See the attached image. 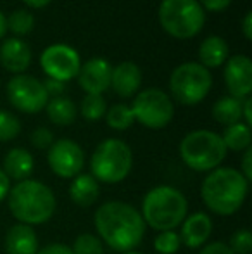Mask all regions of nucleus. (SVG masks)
Wrapping results in <instances>:
<instances>
[{
    "label": "nucleus",
    "instance_id": "nucleus-13",
    "mask_svg": "<svg viewBox=\"0 0 252 254\" xmlns=\"http://www.w3.org/2000/svg\"><path fill=\"white\" fill-rule=\"evenodd\" d=\"M225 83L232 97L246 99L252 90V63L247 56H233L225 66Z\"/></svg>",
    "mask_w": 252,
    "mask_h": 254
},
{
    "label": "nucleus",
    "instance_id": "nucleus-26",
    "mask_svg": "<svg viewBox=\"0 0 252 254\" xmlns=\"http://www.w3.org/2000/svg\"><path fill=\"white\" fill-rule=\"evenodd\" d=\"M80 111L85 120L97 121V120H101L102 116H105V113H107V104H105V99L102 97V95L87 94L83 101H81Z\"/></svg>",
    "mask_w": 252,
    "mask_h": 254
},
{
    "label": "nucleus",
    "instance_id": "nucleus-43",
    "mask_svg": "<svg viewBox=\"0 0 252 254\" xmlns=\"http://www.w3.org/2000/svg\"><path fill=\"white\" fill-rule=\"evenodd\" d=\"M123 254H142V253H137V251H128V253H123Z\"/></svg>",
    "mask_w": 252,
    "mask_h": 254
},
{
    "label": "nucleus",
    "instance_id": "nucleus-30",
    "mask_svg": "<svg viewBox=\"0 0 252 254\" xmlns=\"http://www.w3.org/2000/svg\"><path fill=\"white\" fill-rule=\"evenodd\" d=\"M180 246H182L180 235L173 230L161 232L154 241V249L159 254H176L180 249Z\"/></svg>",
    "mask_w": 252,
    "mask_h": 254
},
{
    "label": "nucleus",
    "instance_id": "nucleus-8",
    "mask_svg": "<svg viewBox=\"0 0 252 254\" xmlns=\"http://www.w3.org/2000/svg\"><path fill=\"white\" fill-rule=\"evenodd\" d=\"M212 87L209 69L197 63H183L171 73L169 88L173 97L183 106H195L207 97Z\"/></svg>",
    "mask_w": 252,
    "mask_h": 254
},
{
    "label": "nucleus",
    "instance_id": "nucleus-21",
    "mask_svg": "<svg viewBox=\"0 0 252 254\" xmlns=\"http://www.w3.org/2000/svg\"><path fill=\"white\" fill-rule=\"evenodd\" d=\"M199 59L205 69L219 67L228 59V44L218 35H211L199 47Z\"/></svg>",
    "mask_w": 252,
    "mask_h": 254
},
{
    "label": "nucleus",
    "instance_id": "nucleus-2",
    "mask_svg": "<svg viewBox=\"0 0 252 254\" xmlns=\"http://www.w3.org/2000/svg\"><path fill=\"white\" fill-rule=\"evenodd\" d=\"M249 182L235 168H216L202 182V201L212 213L232 216L246 202Z\"/></svg>",
    "mask_w": 252,
    "mask_h": 254
},
{
    "label": "nucleus",
    "instance_id": "nucleus-20",
    "mask_svg": "<svg viewBox=\"0 0 252 254\" xmlns=\"http://www.w3.org/2000/svg\"><path fill=\"white\" fill-rule=\"evenodd\" d=\"M101 194V187L99 182L95 180L92 175H78L73 178L69 185V197L74 204H78L80 207H88L92 206L99 199Z\"/></svg>",
    "mask_w": 252,
    "mask_h": 254
},
{
    "label": "nucleus",
    "instance_id": "nucleus-40",
    "mask_svg": "<svg viewBox=\"0 0 252 254\" xmlns=\"http://www.w3.org/2000/svg\"><path fill=\"white\" fill-rule=\"evenodd\" d=\"M242 30H244V35H246L247 40H252V14L251 12H247L246 17H244Z\"/></svg>",
    "mask_w": 252,
    "mask_h": 254
},
{
    "label": "nucleus",
    "instance_id": "nucleus-15",
    "mask_svg": "<svg viewBox=\"0 0 252 254\" xmlns=\"http://www.w3.org/2000/svg\"><path fill=\"white\" fill-rule=\"evenodd\" d=\"M0 64L10 73H23L31 64V49L21 38H7L0 45Z\"/></svg>",
    "mask_w": 252,
    "mask_h": 254
},
{
    "label": "nucleus",
    "instance_id": "nucleus-37",
    "mask_svg": "<svg viewBox=\"0 0 252 254\" xmlns=\"http://www.w3.org/2000/svg\"><path fill=\"white\" fill-rule=\"evenodd\" d=\"M37 254H73L71 248L64 244H50V246H45L44 249H40Z\"/></svg>",
    "mask_w": 252,
    "mask_h": 254
},
{
    "label": "nucleus",
    "instance_id": "nucleus-12",
    "mask_svg": "<svg viewBox=\"0 0 252 254\" xmlns=\"http://www.w3.org/2000/svg\"><path fill=\"white\" fill-rule=\"evenodd\" d=\"M49 166L57 177L74 178L81 173L85 164L83 149L71 138H61L49 149Z\"/></svg>",
    "mask_w": 252,
    "mask_h": 254
},
{
    "label": "nucleus",
    "instance_id": "nucleus-33",
    "mask_svg": "<svg viewBox=\"0 0 252 254\" xmlns=\"http://www.w3.org/2000/svg\"><path fill=\"white\" fill-rule=\"evenodd\" d=\"M44 88L47 92V95H52V97H61L66 90V83L59 80H52V78H47L44 81Z\"/></svg>",
    "mask_w": 252,
    "mask_h": 254
},
{
    "label": "nucleus",
    "instance_id": "nucleus-23",
    "mask_svg": "<svg viewBox=\"0 0 252 254\" xmlns=\"http://www.w3.org/2000/svg\"><path fill=\"white\" fill-rule=\"evenodd\" d=\"M212 116L223 127L240 123L242 120V102L235 97H221L212 106Z\"/></svg>",
    "mask_w": 252,
    "mask_h": 254
},
{
    "label": "nucleus",
    "instance_id": "nucleus-27",
    "mask_svg": "<svg viewBox=\"0 0 252 254\" xmlns=\"http://www.w3.org/2000/svg\"><path fill=\"white\" fill-rule=\"evenodd\" d=\"M35 26V17L30 10L17 9L7 19V30H10L14 35H28Z\"/></svg>",
    "mask_w": 252,
    "mask_h": 254
},
{
    "label": "nucleus",
    "instance_id": "nucleus-39",
    "mask_svg": "<svg viewBox=\"0 0 252 254\" xmlns=\"http://www.w3.org/2000/svg\"><path fill=\"white\" fill-rule=\"evenodd\" d=\"M251 109H252V99L251 97H246V101L242 104V118L246 120V125L251 127L252 125V114H251Z\"/></svg>",
    "mask_w": 252,
    "mask_h": 254
},
{
    "label": "nucleus",
    "instance_id": "nucleus-14",
    "mask_svg": "<svg viewBox=\"0 0 252 254\" xmlns=\"http://www.w3.org/2000/svg\"><path fill=\"white\" fill-rule=\"evenodd\" d=\"M111 64L105 59L95 57V59H90L85 64H81L80 73H78V81L87 94L102 95V92H105L111 87Z\"/></svg>",
    "mask_w": 252,
    "mask_h": 254
},
{
    "label": "nucleus",
    "instance_id": "nucleus-19",
    "mask_svg": "<svg viewBox=\"0 0 252 254\" xmlns=\"http://www.w3.org/2000/svg\"><path fill=\"white\" fill-rule=\"evenodd\" d=\"M35 168V159L26 149H10L7 152L5 159H3V173L7 175V178H12V180L23 182L28 180L31 173H33Z\"/></svg>",
    "mask_w": 252,
    "mask_h": 254
},
{
    "label": "nucleus",
    "instance_id": "nucleus-10",
    "mask_svg": "<svg viewBox=\"0 0 252 254\" xmlns=\"http://www.w3.org/2000/svg\"><path fill=\"white\" fill-rule=\"evenodd\" d=\"M7 97L16 109L28 114L40 113L49 102L44 83L28 74H16L14 78H10V81L7 83Z\"/></svg>",
    "mask_w": 252,
    "mask_h": 254
},
{
    "label": "nucleus",
    "instance_id": "nucleus-28",
    "mask_svg": "<svg viewBox=\"0 0 252 254\" xmlns=\"http://www.w3.org/2000/svg\"><path fill=\"white\" fill-rule=\"evenodd\" d=\"M71 251H73V254H105L102 241L94 234L78 235Z\"/></svg>",
    "mask_w": 252,
    "mask_h": 254
},
{
    "label": "nucleus",
    "instance_id": "nucleus-34",
    "mask_svg": "<svg viewBox=\"0 0 252 254\" xmlns=\"http://www.w3.org/2000/svg\"><path fill=\"white\" fill-rule=\"evenodd\" d=\"M201 7L205 10H211V12H221L226 7L232 3V0H201Z\"/></svg>",
    "mask_w": 252,
    "mask_h": 254
},
{
    "label": "nucleus",
    "instance_id": "nucleus-3",
    "mask_svg": "<svg viewBox=\"0 0 252 254\" xmlns=\"http://www.w3.org/2000/svg\"><path fill=\"white\" fill-rule=\"evenodd\" d=\"M12 216L23 225H42L55 211L54 192L38 180L17 182L7 194Z\"/></svg>",
    "mask_w": 252,
    "mask_h": 254
},
{
    "label": "nucleus",
    "instance_id": "nucleus-41",
    "mask_svg": "<svg viewBox=\"0 0 252 254\" xmlns=\"http://www.w3.org/2000/svg\"><path fill=\"white\" fill-rule=\"evenodd\" d=\"M28 7H33V9H42V7L49 5L52 0H23Z\"/></svg>",
    "mask_w": 252,
    "mask_h": 254
},
{
    "label": "nucleus",
    "instance_id": "nucleus-25",
    "mask_svg": "<svg viewBox=\"0 0 252 254\" xmlns=\"http://www.w3.org/2000/svg\"><path fill=\"white\" fill-rule=\"evenodd\" d=\"M105 120H107L109 128L118 130V131L128 130V128L135 123L133 111H131V107H128L126 104H116V106H112L111 109L105 113Z\"/></svg>",
    "mask_w": 252,
    "mask_h": 254
},
{
    "label": "nucleus",
    "instance_id": "nucleus-38",
    "mask_svg": "<svg viewBox=\"0 0 252 254\" xmlns=\"http://www.w3.org/2000/svg\"><path fill=\"white\" fill-rule=\"evenodd\" d=\"M9 190H10V180L7 178V175L3 173L2 170H0V202H2L3 199L7 197Z\"/></svg>",
    "mask_w": 252,
    "mask_h": 254
},
{
    "label": "nucleus",
    "instance_id": "nucleus-17",
    "mask_svg": "<svg viewBox=\"0 0 252 254\" xmlns=\"http://www.w3.org/2000/svg\"><path fill=\"white\" fill-rule=\"evenodd\" d=\"M142 83V71L131 61L119 63L111 73V87L119 97H131L137 94Z\"/></svg>",
    "mask_w": 252,
    "mask_h": 254
},
{
    "label": "nucleus",
    "instance_id": "nucleus-16",
    "mask_svg": "<svg viewBox=\"0 0 252 254\" xmlns=\"http://www.w3.org/2000/svg\"><path fill=\"white\" fill-rule=\"evenodd\" d=\"M212 221L205 213H194L187 216L182 223L180 241L190 249H197L211 237Z\"/></svg>",
    "mask_w": 252,
    "mask_h": 254
},
{
    "label": "nucleus",
    "instance_id": "nucleus-36",
    "mask_svg": "<svg viewBox=\"0 0 252 254\" xmlns=\"http://www.w3.org/2000/svg\"><path fill=\"white\" fill-rule=\"evenodd\" d=\"M240 173L244 175L247 182L252 180V149H246V154H244V159H242V171Z\"/></svg>",
    "mask_w": 252,
    "mask_h": 254
},
{
    "label": "nucleus",
    "instance_id": "nucleus-31",
    "mask_svg": "<svg viewBox=\"0 0 252 254\" xmlns=\"http://www.w3.org/2000/svg\"><path fill=\"white\" fill-rule=\"evenodd\" d=\"M230 249L233 254H251L252 251V234L249 230H239L230 239Z\"/></svg>",
    "mask_w": 252,
    "mask_h": 254
},
{
    "label": "nucleus",
    "instance_id": "nucleus-24",
    "mask_svg": "<svg viewBox=\"0 0 252 254\" xmlns=\"http://www.w3.org/2000/svg\"><path fill=\"white\" fill-rule=\"evenodd\" d=\"M221 138L226 151L228 149H232L235 152L246 151V149L251 147V127H247L242 121L235 125H230V127H226Z\"/></svg>",
    "mask_w": 252,
    "mask_h": 254
},
{
    "label": "nucleus",
    "instance_id": "nucleus-22",
    "mask_svg": "<svg viewBox=\"0 0 252 254\" xmlns=\"http://www.w3.org/2000/svg\"><path fill=\"white\" fill-rule=\"evenodd\" d=\"M45 109H47V114L52 123L59 125V127H67L76 120V106L71 99L64 97V95L49 101Z\"/></svg>",
    "mask_w": 252,
    "mask_h": 254
},
{
    "label": "nucleus",
    "instance_id": "nucleus-29",
    "mask_svg": "<svg viewBox=\"0 0 252 254\" xmlns=\"http://www.w3.org/2000/svg\"><path fill=\"white\" fill-rule=\"evenodd\" d=\"M21 123L12 113L0 111V142H9L19 135Z\"/></svg>",
    "mask_w": 252,
    "mask_h": 254
},
{
    "label": "nucleus",
    "instance_id": "nucleus-32",
    "mask_svg": "<svg viewBox=\"0 0 252 254\" xmlns=\"http://www.w3.org/2000/svg\"><path fill=\"white\" fill-rule=\"evenodd\" d=\"M30 140L33 147L44 151V149H50V145L54 144V133H52L49 128L40 127L30 135Z\"/></svg>",
    "mask_w": 252,
    "mask_h": 254
},
{
    "label": "nucleus",
    "instance_id": "nucleus-18",
    "mask_svg": "<svg viewBox=\"0 0 252 254\" xmlns=\"http://www.w3.org/2000/svg\"><path fill=\"white\" fill-rule=\"evenodd\" d=\"M5 251L7 254H37L38 239L33 227L23 223L10 227L5 235Z\"/></svg>",
    "mask_w": 252,
    "mask_h": 254
},
{
    "label": "nucleus",
    "instance_id": "nucleus-7",
    "mask_svg": "<svg viewBox=\"0 0 252 254\" xmlns=\"http://www.w3.org/2000/svg\"><path fill=\"white\" fill-rule=\"evenodd\" d=\"M159 23L171 37L187 40L202 30L205 14L197 0H162Z\"/></svg>",
    "mask_w": 252,
    "mask_h": 254
},
{
    "label": "nucleus",
    "instance_id": "nucleus-6",
    "mask_svg": "<svg viewBox=\"0 0 252 254\" xmlns=\"http://www.w3.org/2000/svg\"><path fill=\"white\" fill-rule=\"evenodd\" d=\"M133 156L126 142L119 138H105L92 154V177L102 184H119L130 175Z\"/></svg>",
    "mask_w": 252,
    "mask_h": 254
},
{
    "label": "nucleus",
    "instance_id": "nucleus-42",
    "mask_svg": "<svg viewBox=\"0 0 252 254\" xmlns=\"http://www.w3.org/2000/svg\"><path fill=\"white\" fill-rule=\"evenodd\" d=\"M5 31H7V17L3 16V12L0 10V38H3Z\"/></svg>",
    "mask_w": 252,
    "mask_h": 254
},
{
    "label": "nucleus",
    "instance_id": "nucleus-11",
    "mask_svg": "<svg viewBox=\"0 0 252 254\" xmlns=\"http://www.w3.org/2000/svg\"><path fill=\"white\" fill-rule=\"evenodd\" d=\"M40 66L44 73L52 80H59L66 83L78 76L81 67L80 54L66 44H55L47 47L40 56Z\"/></svg>",
    "mask_w": 252,
    "mask_h": 254
},
{
    "label": "nucleus",
    "instance_id": "nucleus-5",
    "mask_svg": "<svg viewBox=\"0 0 252 254\" xmlns=\"http://www.w3.org/2000/svg\"><path fill=\"white\" fill-rule=\"evenodd\" d=\"M180 157L194 171H212L226 157V147L221 135L209 130H195L180 142Z\"/></svg>",
    "mask_w": 252,
    "mask_h": 254
},
{
    "label": "nucleus",
    "instance_id": "nucleus-1",
    "mask_svg": "<svg viewBox=\"0 0 252 254\" xmlns=\"http://www.w3.org/2000/svg\"><path fill=\"white\" fill-rule=\"evenodd\" d=\"M99 239L118 253L133 251L145 235V221L133 206L121 201L105 202L95 211Z\"/></svg>",
    "mask_w": 252,
    "mask_h": 254
},
{
    "label": "nucleus",
    "instance_id": "nucleus-9",
    "mask_svg": "<svg viewBox=\"0 0 252 254\" xmlns=\"http://www.w3.org/2000/svg\"><path fill=\"white\" fill-rule=\"evenodd\" d=\"M131 111H133L135 121L151 130H161L168 127L175 114V107L169 95L159 88L142 90L131 104Z\"/></svg>",
    "mask_w": 252,
    "mask_h": 254
},
{
    "label": "nucleus",
    "instance_id": "nucleus-35",
    "mask_svg": "<svg viewBox=\"0 0 252 254\" xmlns=\"http://www.w3.org/2000/svg\"><path fill=\"white\" fill-rule=\"evenodd\" d=\"M199 254H233V253L228 248V244H225V242H211V244L205 246Z\"/></svg>",
    "mask_w": 252,
    "mask_h": 254
},
{
    "label": "nucleus",
    "instance_id": "nucleus-4",
    "mask_svg": "<svg viewBox=\"0 0 252 254\" xmlns=\"http://www.w3.org/2000/svg\"><path fill=\"white\" fill-rule=\"evenodd\" d=\"M189 202L183 192L169 185H159L149 190L142 202V218L154 230L168 232L183 223Z\"/></svg>",
    "mask_w": 252,
    "mask_h": 254
}]
</instances>
